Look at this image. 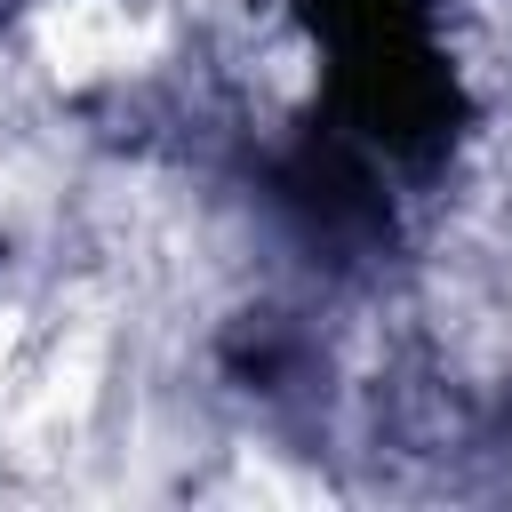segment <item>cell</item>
<instances>
[{"label": "cell", "mask_w": 512, "mask_h": 512, "mask_svg": "<svg viewBox=\"0 0 512 512\" xmlns=\"http://www.w3.org/2000/svg\"><path fill=\"white\" fill-rule=\"evenodd\" d=\"M152 48H160V24L136 0H32V16H24V56L64 96L136 80Z\"/></svg>", "instance_id": "6da1fadb"}]
</instances>
